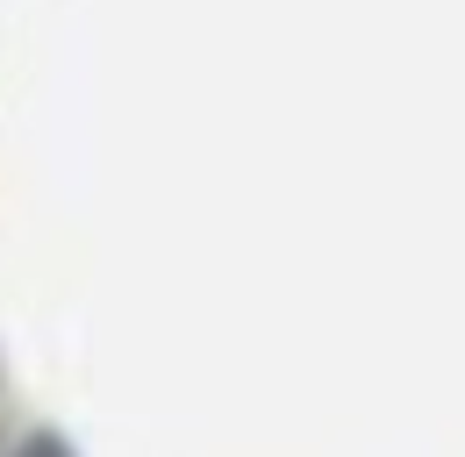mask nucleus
I'll return each mask as SVG.
<instances>
[{
	"label": "nucleus",
	"mask_w": 465,
	"mask_h": 457,
	"mask_svg": "<svg viewBox=\"0 0 465 457\" xmlns=\"http://www.w3.org/2000/svg\"><path fill=\"white\" fill-rule=\"evenodd\" d=\"M15 457H72V451H64L58 436H29V443H22V451H15Z\"/></svg>",
	"instance_id": "1"
}]
</instances>
